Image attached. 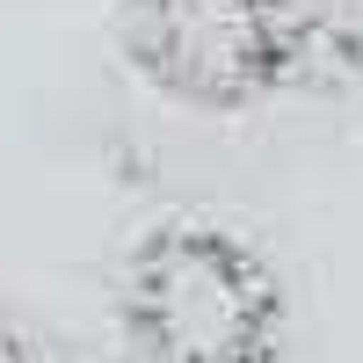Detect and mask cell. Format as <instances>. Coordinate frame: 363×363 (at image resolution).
<instances>
[{
    "label": "cell",
    "instance_id": "1",
    "mask_svg": "<svg viewBox=\"0 0 363 363\" xmlns=\"http://www.w3.org/2000/svg\"><path fill=\"white\" fill-rule=\"evenodd\" d=\"M116 327L138 363H277L291 298L247 233L174 211L116 269Z\"/></svg>",
    "mask_w": 363,
    "mask_h": 363
},
{
    "label": "cell",
    "instance_id": "2",
    "mask_svg": "<svg viewBox=\"0 0 363 363\" xmlns=\"http://www.w3.org/2000/svg\"><path fill=\"white\" fill-rule=\"evenodd\" d=\"M116 51L160 102L196 116H240L291 95L262 0H116Z\"/></svg>",
    "mask_w": 363,
    "mask_h": 363
},
{
    "label": "cell",
    "instance_id": "3",
    "mask_svg": "<svg viewBox=\"0 0 363 363\" xmlns=\"http://www.w3.org/2000/svg\"><path fill=\"white\" fill-rule=\"evenodd\" d=\"M277 22L291 87H349L363 80V0H262Z\"/></svg>",
    "mask_w": 363,
    "mask_h": 363
},
{
    "label": "cell",
    "instance_id": "4",
    "mask_svg": "<svg viewBox=\"0 0 363 363\" xmlns=\"http://www.w3.org/2000/svg\"><path fill=\"white\" fill-rule=\"evenodd\" d=\"M0 363H44V356H37V342H29L8 313H0Z\"/></svg>",
    "mask_w": 363,
    "mask_h": 363
}]
</instances>
